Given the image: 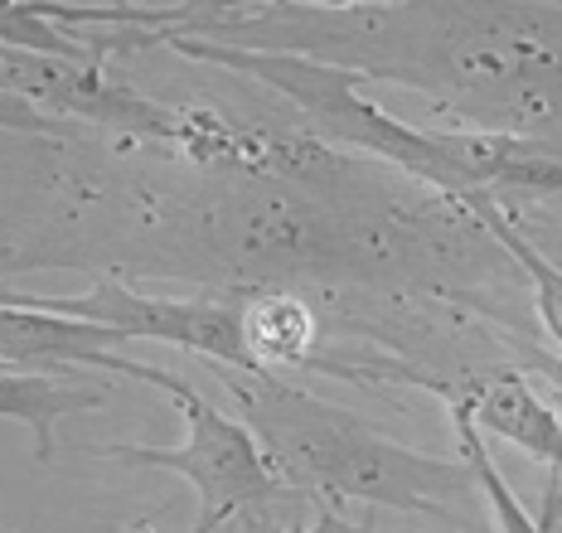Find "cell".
<instances>
[{"mask_svg":"<svg viewBox=\"0 0 562 533\" xmlns=\"http://www.w3.org/2000/svg\"><path fill=\"white\" fill-rule=\"evenodd\" d=\"M0 92L25 98L44 117L49 112H68V117L108 126V132H122L132 141H175V146H204V150L218 146L209 136V122L140 98L136 88L116 83L102 64L49 59V54H25L0 44Z\"/></svg>","mask_w":562,"mask_h":533,"instance_id":"4","label":"cell"},{"mask_svg":"<svg viewBox=\"0 0 562 533\" xmlns=\"http://www.w3.org/2000/svg\"><path fill=\"white\" fill-rule=\"evenodd\" d=\"M40 310H58V316L92 320V326L122 330L126 340H160L175 350H190L209 364L243 368L257 374L267 368L248 340V320L233 306L218 300H175V296H140L116 276H102L83 296H30Z\"/></svg>","mask_w":562,"mask_h":533,"instance_id":"5","label":"cell"},{"mask_svg":"<svg viewBox=\"0 0 562 533\" xmlns=\"http://www.w3.org/2000/svg\"><path fill=\"white\" fill-rule=\"evenodd\" d=\"M214 368L262 446L267 466L296 500H325L330 509L364 500L475 533L485 500L465 461L427 456V451L393 442L359 412L286 384L272 368H257V374L224 364Z\"/></svg>","mask_w":562,"mask_h":533,"instance_id":"1","label":"cell"},{"mask_svg":"<svg viewBox=\"0 0 562 533\" xmlns=\"http://www.w3.org/2000/svg\"><path fill=\"white\" fill-rule=\"evenodd\" d=\"M465 208L480 218V224L490 228V234L499 238V248L509 252L514 262L529 272V282H533V300H538V320H543V330H548V344L558 350L562 359V266H553L543 258V252L533 248L529 238L514 228V218H509V208L499 204V200H490V194H471L465 200Z\"/></svg>","mask_w":562,"mask_h":533,"instance_id":"8","label":"cell"},{"mask_svg":"<svg viewBox=\"0 0 562 533\" xmlns=\"http://www.w3.org/2000/svg\"><path fill=\"white\" fill-rule=\"evenodd\" d=\"M116 344H126L122 330L40 310L25 292H0V364L68 378L98 368V359L112 354Z\"/></svg>","mask_w":562,"mask_h":533,"instance_id":"6","label":"cell"},{"mask_svg":"<svg viewBox=\"0 0 562 533\" xmlns=\"http://www.w3.org/2000/svg\"><path fill=\"white\" fill-rule=\"evenodd\" d=\"M156 44H166L170 54H184L194 64L257 78V83L281 92L325 141L369 150V156L407 170L413 180L437 184L441 194H451L461 204L471 194L499 200L514 180L524 141H529V136L514 132H431V126H413L359 92V83H364L359 68L315 59V54L218 44V39H194V34H156Z\"/></svg>","mask_w":562,"mask_h":533,"instance_id":"2","label":"cell"},{"mask_svg":"<svg viewBox=\"0 0 562 533\" xmlns=\"http://www.w3.org/2000/svg\"><path fill=\"white\" fill-rule=\"evenodd\" d=\"M0 132H30V136H54V117H44L40 107H30L15 92H0Z\"/></svg>","mask_w":562,"mask_h":533,"instance_id":"11","label":"cell"},{"mask_svg":"<svg viewBox=\"0 0 562 533\" xmlns=\"http://www.w3.org/2000/svg\"><path fill=\"white\" fill-rule=\"evenodd\" d=\"M98 368L140 378V384L170 393L175 408L184 417V442L180 446L108 442V446H88V456L116 461V466H136V470L184 475L199 495V514H214V519H238V514H252V509H272L281 500H296L272 475V466H267V456H262V446H257V436L248 432V422L218 412L190 378H180L175 368L136 364V359H126L116 350L102 354Z\"/></svg>","mask_w":562,"mask_h":533,"instance_id":"3","label":"cell"},{"mask_svg":"<svg viewBox=\"0 0 562 533\" xmlns=\"http://www.w3.org/2000/svg\"><path fill=\"white\" fill-rule=\"evenodd\" d=\"M558 485H562V480H558Z\"/></svg>","mask_w":562,"mask_h":533,"instance_id":"14","label":"cell"},{"mask_svg":"<svg viewBox=\"0 0 562 533\" xmlns=\"http://www.w3.org/2000/svg\"><path fill=\"white\" fill-rule=\"evenodd\" d=\"M272 509H252V514H238V519L248 524V533H277L272 524H267V519H272ZM286 533H379V529H373V524H355V519H345L339 509L321 504V514H315L306 529H286Z\"/></svg>","mask_w":562,"mask_h":533,"instance_id":"10","label":"cell"},{"mask_svg":"<svg viewBox=\"0 0 562 533\" xmlns=\"http://www.w3.org/2000/svg\"><path fill=\"white\" fill-rule=\"evenodd\" d=\"M475 533H490V529H485V524H475Z\"/></svg>","mask_w":562,"mask_h":533,"instance_id":"13","label":"cell"},{"mask_svg":"<svg viewBox=\"0 0 562 533\" xmlns=\"http://www.w3.org/2000/svg\"><path fill=\"white\" fill-rule=\"evenodd\" d=\"M451 427H456V446H461V461L471 466L475 475V485H480V500H485L490 509V519H495V533H553V529H543L538 519L529 514V509L519 504V495L509 490V480L499 475V466L490 461V451L485 442H480V432L465 417H456L451 412Z\"/></svg>","mask_w":562,"mask_h":533,"instance_id":"9","label":"cell"},{"mask_svg":"<svg viewBox=\"0 0 562 533\" xmlns=\"http://www.w3.org/2000/svg\"><path fill=\"white\" fill-rule=\"evenodd\" d=\"M228 524V519H214V514H199V524L190 529V533H218V529H224ZM0 533H10V529H0ZM132 533H156V524H136Z\"/></svg>","mask_w":562,"mask_h":533,"instance_id":"12","label":"cell"},{"mask_svg":"<svg viewBox=\"0 0 562 533\" xmlns=\"http://www.w3.org/2000/svg\"><path fill=\"white\" fill-rule=\"evenodd\" d=\"M108 393L68 384L58 374H30V368L0 364V422H25L34 436V461H54V427L58 417L102 408Z\"/></svg>","mask_w":562,"mask_h":533,"instance_id":"7","label":"cell"}]
</instances>
